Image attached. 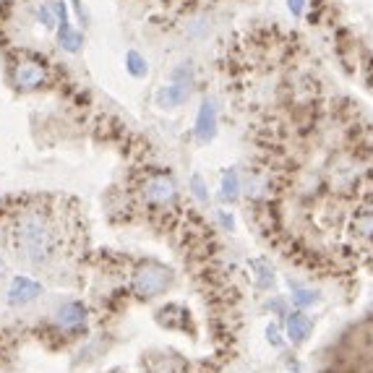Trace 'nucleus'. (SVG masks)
Listing matches in <instances>:
<instances>
[{
	"label": "nucleus",
	"instance_id": "obj_19",
	"mask_svg": "<svg viewBox=\"0 0 373 373\" xmlns=\"http://www.w3.org/2000/svg\"><path fill=\"white\" fill-rule=\"evenodd\" d=\"M305 6H308V0H287V10L293 13L295 19H300V16H303Z\"/></svg>",
	"mask_w": 373,
	"mask_h": 373
},
{
	"label": "nucleus",
	"instance_id": "obj_4",
	"mask_svg": "<svg viewBox=\"0 0 373 373\" xmlns=\"http://www.w3.org/2000/svg\"><path fill=\"white\" fill-rule=\"evenodd\" d=\"M10 81L19 92H40L50 84V73L47 66L42 63L40 58H31V55H24L13 63L10 68Z\"/></svg>",
	"mask_w": 373,
	"mask_h": 373
},
{
	"label": "nucleus",
	"instance_id": "obj_2",
	"mask_svg": "<svg viewBox=\"0 0 373 373\" xmlns=\"http://www.w3.org/2000/svg\"><path fill=\"white\" fill-rule=\"evenodd\" d=\"M173 287V272L157 261H144L136 266V272L131 277V290L141 300H152L165 295Z\"/></svg>",
	"mask_w": 373,
	"mask_h": 373
},
{
	"label": "nucleus",
	"instance_id": "obj_10",
	"mask_svg": "<svg viewBox=\"0 0 373 373\" xmlns=\"http://www.w3.org/2000/svg\"><path fill=\"white\" fill-rule=\"evenodd\" d=\"M308 334H311V321H308L300 311L287 314V337H290V342L293 344L305 342V337H308Z\"/></svg>",
	"mask_w": 373,
	"mask_h": 373
},
{
	"label": "nucleus",
	"instance_id": "obj_3",
	"mask_svg": "<svg viewBox=\"0 0 373 373\" xmlns=\"http://www.w3.org/2000/svg\"><path fill=\"white\" fill-rule=\"evenodd\" d=\"M141 196L147 201V207L159 209V212H167L170 207H175L177 201V183L173 173L167 170H154L149 173L144 186H141Z\"/></svg>",
	"mask_w": 373,
	"mask_h": 373
},
{
	"label": "nucleus",
	"instance_id": "obj_14",
	"mask_svg": "<svg viewBox=\"0 0 373 373\" xmlns=\"http://www.w3.org/2000/svg\"><path fill=\"white\" fill-rule=\"evenodd\" d=\"M170 81H177V84H188V87H193V81H196V71H193V63L186 60V63H180L173 68L170 73Z\"/></svg>",
	"mask_w": 373,
	"mask_h": 373
},
{
	"label": "nucleus",
	"instance_id": "obj_12",
	"mask_svg": "<svg viewBox=\"0 0 373 373\" xmlns=\"http://www.w3.org/2000/svg\"><path fill=\"white\" fill-rule=\"evenodd\" d=\"M126 71L133 79H147L149 76V60L138 52V50H128L126 52Z\"/></svg>",
	"mask_w": 373,
	"mask_h": 373
},
{
	"label": "nucleus",
	"instance_id": "obj_15",
	"mask_svg": "<svg viewBox=\"0 0 373 373\" xmlns=\"http://www.w3.org/2000/svg\"><path fill=\"white\" fill-rule=\"evenodd\" d=\"M37 21L47 31H58V16H55V10H52L50 3H42L40 8H37Z\"/></svg>",
	"mask_w": 373,
	"mask_h": 373
},
{
	"label": "nucleus",
	"instance_id": "obj_11",
	"mask_svg": "<svg viewBox=\"0 0 373 373\" xmlns=\"http://www.w3.org/2000/svg\"><path fill=\"white\" fill-rule=\"evenodd\" d=\"M240 198V175L235 170H225L222 173V183H219V201L225 204H235Z\"/></svg>",
	"mask_w": 373,
	"mask_h": 373
},
{
	"label": "nucleus",
	"instance_id": "obj_21",
	"mask_svg": "<svg viewBox=\"0 0 373 373\" xmlns=\"http://www.w3.org/2000/svg\"><path fill=\"white\" fill-rule=\"evenodd\" d=\"M71 6H73V10H76V19L81 21V24H87V8H84V3L81 0H71Z\"/></svg>",
	"mask_w": 373,
	"mask_h": 373
},
{
	"label": "nucleus",
	"instance_id": "obj_16",
	"mask_svg": "<svg viewBox=\"0 0 373 373\" xmlns=\"http://www.w3.org/2000/svg\"><path fill=\"white\" fill-rule=\"evenodd\" d=\"M209 188H207V183H204V177L198 175H191V196L196 198L198 204H209V193H207Z\"/></svg>",
	"mask_w": 373,
	"mask_h": 373
},
{
	"label": "nucleus",
	"instance_id": "obj_8",
	"mask_svg": "<svg viewBox=\"0 0 373 373\" xmlns=\"http://www.w3.org/2000/svg\"><path fill=\"white\" fill-rule=\"evenodd\" d=\"M191 92H193V87H188V84H177V81H170V84H165V87L157 89L154 102H157V108H162V110H177V108H183L188 99H191Z\"/></svg>",
	"mask_w": 373,
	"mask_h": 373
},
{
	"label": "nucleus",
	"instance_id": "obj_6",
	"mask_svg": "<svg viewBox=\"0 0 373 373\" xmlns=\"http://www.w3.org/2000/svg\"><path fill=\"white\" fill-rule=\"evenodd\" d=\"M87 321H89L87 305L81 303V300H66L55 311V324H58L60 332L66 334H81L87 329Z\"/></svg>",
	"mask_w": 373,
	"mask_h": 373
},
{
	"label": "nucleus",
	"instance_id": "obj_22",
	"mask_svg": "<svg viewBox=\"0 0 373 373\" xmlns=\"http://www.w3.org/2000/svg\"><path fill=\"white\" fill-rule=\"evenodd\" d=\"M0 3H6V0H0Z\"/></svg>",
	"mask_w": 373,
	"mask_h": 373
},
{
	"label": "nucleus",
	"instance_id": "obj_20",
	"mask_svg": "<svg viewBox=\"0 0 373 373\" xmlns=\"http://www.w3.org/2000/svg\"><path fill=\"white\" fill-rule=\"evenodd\" d=\"M266 337H269V342L275 344V347H282V337H279V329L275 324L266 326Z\"/></svg>",
	"mask_w": 373,
	"mask_h": 373
},
{
	"label": "nucleus",
	"instance_id": "obj_7",
	"mask_svg": "<svg viewBox=\"0 0 373 373\" xmlns=\"http://www.w3.org/2000/svg\"><path fill=\"white\" fill-rule=\"evenodd\" d=\"M42 295V285L37 279H31V277H13L8 285V295H6V300H8L10 308H24V305H31L37 298Z\"/></svg>",
	"mask_w": 373,
	"mask_h": 373
},
{
	"label": "nucleus",
	"instance_id": "obj_9",
	"mask_svg": "<svg viewBox=\"0 0 373 373\" xmlns=\"http://www.w3.org/2000/svg\"><path fill=\"white\" fill-rule=\"evenodd\" d=\"M55 37H58V47L63 52H68V55H79L84 45H87V37H84V31L76 29V27H58L55 31Z\"/></svg>",
	"mask_w": 373,
	"mask_h": 373
},
{
	"label": "nucleus",
	"instance_id": "obj_13",
	"mask_svg": "<svg viewBox=\"0 0 373 373\" xmlns=\"http://www.w3.org/2000/svg\"><path fill=\"white\" fill-rule=\"evenodd\" d=\"M251 269L256 272V285L261 287V290H266V287H272L275 285V272H272V266L266 264V261H254L251 264Z\"/></svg>",
	"mask_w": 373,
	"mask_h": 373
},
{
	"label": "nucleus",
	"instance_id": "obj_18",
	"mask_svg": "<svg viewBox=\"0 0 373 373\" xmlns=\"http://www.w3.org/2000/svg\"><path fill=\"white\" fill-rule=\"evenodd\" d=\"M50 6L58 16V27H68V0H50Z\"/></svg>",
	"mask_w": 373,
	"mask_h": 373
},
{
	"label": "nucleus",
	"instance_id": "obj_17",
	"mask_svg": "<svg viewBox=\"0 0 373 373\" xmlns=\"http://www.w3.org/2000/svg\"><path fill=\"white\" fill-rule=\"evenodd\" d=\"M293 300H295V305H298V308H305V305L319 303V295H316L314 290H308V287H298V285H295Z\"/></svg>",
	"mask_w": 373,
	"mask_h": 373
},
{
	"label": "nucleus",
	"instance_id": "obj_1",
	"mask_svg": "<svg viewBox=\"0 0 373 373\" xmlns=\"http://www.w3.org/2000/svg\"><path fill=\"white\" fill-rule=\"evenodd\" d=\"M16 248L29 264H47L58 251V233L45 212H27L16 225Z\"/></svg>",
	"mask_w": 373,
	"mask_h": 373
},
{
	"label": "nucleus",
	"instance_id": "obj_5",
	"mask_svg": "<svg viewBox=\"0 0 373 373\" xmlns=\"http://www.w3.org/2000/svg\"><path fill=\"white\" fill-rule=\"evenodd\" d=\"M217 131H219V105H217L214 97H204L196 112L193 136H196L198 144H209L217 138Z\"/></svg>",
	"mask_w": 373,
	"mask_h": 373
}]
</instances>
